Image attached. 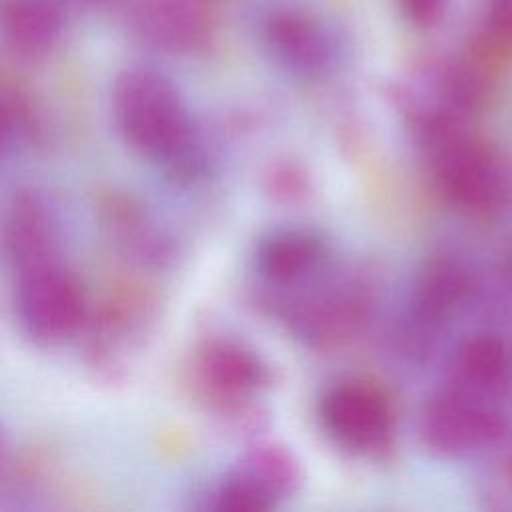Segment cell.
Returning a JSON list of instances; mask_svg holds the SVG:
<instances>
[{
  "label": "cell",
  "mask_w": 512,
  "mask_h": 512,
  "mask_svg": "<svg viewBox=\"0 0 512 512\" xmlns=\"http://www.w3.org/2000/svg\"><path fill=\"white\" fill-rule=\"evenodd\" d=\"M12 270L16 320L32 342L54 346L80 330L86 298L60 254L36 258Z\"/></svg>",
  "instance_id": "3957f363"
},
{
  "label": "cell",
  "mask_w": 512,
  "mask_h": 512,
  "mask_svg": "<svg viewBox=\"0 0 512 512\" xmlns=\"http://www.w3.org/2000/svg\"><path fill=\"white\" fill-rule=\"evenodd\" d=\"M66 28L64 0H4L2 36L6 48L24 62L50 56Z\"/></svg>",
  "instance_id": "7c38bea8"
},
{
  "label": "cell",
  "mask_w": 512,
  "mask_h": 512,
  "mask_svg": "<svg viewBox=\"0 0 512 512\" xmlns=\"http://www.w3.org/2000/svg\"><path fill=\"white\" fill-rule=\"evenodd\" d=\"M504 430V420L482 394L452 384L436 392L420 412L424 444L446 456L464 454L492 444Z\"/></svg>",
  "instance_id": "52a82bcc"
},
{
  "label": "cell",
  "mask_w": 512,
  "mask_h": 512,
  "mask_svg": "<svg viewBox=\"0 0 512 512\" xmlns=\"http://www.w3.org/2000/svg\"><path fill=\"white\" fill-rule=\"evenodd\" d=\"M260 40L270 60L298 80L326 78L342 56L334 26L300 4L268 8L260 20Z\"/></svg>",
  "instance_id": "5b68a950"
},
{
  "label": "cell",
  "mask_w": 512,
  "mask_h": 512,
  "mask_svg": "<svg viewBox=\"0 0 512 512\" xmlns=\"http://www.w3.org/2000/svg\"><path fill=\"white\" fill-rule=\"evenodd\" d=\"M300 482L294 456L280 446L260 444L238 458L216 482L198 494L194 508L214 512L270 510L286 500Z\"/></svg>",
  "instance_id": "8992f818"
},
{
  "label": "cell",
  "mask_w": 512,
  "mask_h": 512,
  "mask_svg": "<svg viewBox=\"0 0 512 512\" xmlns=\"http://www.w3.org/2000/svg\"><path fill=\"white\" fill-rule=\"evenodd\" d=\"M330 244L322 232L308 226L274 228L258 238L252 270L268 288H304L326 270Z\"/></svg>",
  "instance_id": "ba28073f"
},
{
  "label": "cell",
  "mask_w": 512,
  "mask_h": 512,
  "mask_svg": "<svg viewBox=\"0 0 512 512\" xmlns=\"http://www.w3.org/2000/svg\"><path fill=\"white\" fill-rule=\"evenodd\" d=\"M486 30L498 44H512V0H488Z\"/></svg>",
  "instance_id": "2e32d148"
},
{
  "label": "cell",
  "mask_w": 512,
  "mask_h": 512,
  "mask_svg": "<svg viewBox=\"0 0 512 512\" xmlns=\"http://www.w3.org/2000/svg\"><path fill=\"white\" fill-rule=\"evenodd\" d=\"M446 4L448 0H400L404 18L418 28L434 26L442 18Z\"/></svg>",
  "instance_id": "e0dca14e"
},
{
  "label": "cell",
  "mask_w": 512,
  "mask_h": 512,
  "mask_svg": "<svg viewBox=\"0 0 512 512\" xmlns=\"http://www.w3.org/2000/svg\"><path fill=\"white\" fill-rule=\"evenodd\" d=\"M460 122V118L440 114L420 118L436 182L442 194L460 208L494 210L504 200V170L484 144L460 128Z\"/></svg>",
  "instance_id": "7a4b0ae2"
},
{
  "label": "cell",
  "mask_w": 512,
  "mask_h": 512,
  "mask_svg": "<svg viewBox=\"0 0 512 512\" xmlns=\"http://www.w3.org/2000/svg\"><path fill=\"white\" fill-rule=\"evenodd\" d=\"M76 6L86 8V10H106L112 8L116 4H120L122 0H72Z\"/></svg>",
  "instance_id": "ac0fdd59"
},
{
  "label": "cell",
  "mask_w": 512,
  "mask_h": 512,
  "mask_svg": "<svg viewBox=\"0 0 512 512\" xmlns=\"http://www.w3.org/2000/svg\"><path fill=\"white\" fill-rule=\"evenodd\" d=\"M472 290L470 270L454 256L430 258L414 278L406 320L418 334L438 330L466 302Z\"/></svg>",
  "instance_id": "8fae6325"
},
{
  "label": "cell",
  "mask_w": 512,
  "mask_h": 512,
  "mask_svg": "<svg viewBox=\"0 0 512 512\" xmlns=\"http://www.w3.org/2000/svg\"><path fill=\"white\" fill-rule=\"evenodd\" d=\"M324 436L350 456L370 458L394 438V408L382 388L368 380L346 378L324 388L318 400Z\"/></svg>",
  "instance_id": "277c9868"
},
{
  "label": "cell",
  "mask_w": 512,
  "mask_h": 512,
  "mask_svg": "<svg viewBox=\"0 0 512 512\" xmlns=\"http://www.w3.org/2000/svg\"><path fill=\"white\" fill-rule=\"evenodd\" d=\"M4 254L12 268L58 254L56 216L48 200L32 190H18L4 216Z\"/></svg>",
  "instance_id": "4fadbf2b"
},
{
  "label": "cell",
  "mask_w": 512,
  "mask_h": 512,
  "mask_svg": "<svg viewBox=\"0 0 512 512\" xmlns=\"http://www.w3.org/2000/svg\"><path fill=\"white\" fill-rule=\"evenodd\" d=\"M454 384L488 396L496 392L510 370L506 346L492 334H476L460 344L454 354Z\"/></svg>",
  "instance_id": "5bb4252c"
},
{
  "label": "cell",
  "mask_w": 512,
  "mask_h": 512,
  "mask_svg": "<svg viewBox=\"0 0 512 512\" xmlns=\"http://www.w3.org/2000/svg\"><path fill=\"white\" fill-rule=\"evenodd\" d=\"M128 24L140 42L166 54H194L212 34L206 0H132Z\"/></svg>",
  "instance_id": "9c48e42d"
},
{
  "label": "cell",
  "mask_w": 512,
  "mask_h": 512,
  "mask_svg": "<svg viewBox=\"0 0 512 512\" xmlns=\"http://www.w3.org/2000/svg\"><path fill=\"white\" fill-rule=\"evenodd\" d=\"M194 368L196 380L208 398L228 408L258 398L270 382L262 356L232 338L208 340L198 350Z\"/></svg>",
  "instance_id": "30bf717a"
},
{
  "label": "cell",
  "mask_w": 512,
  "mask_h": 512,
  "mask_svg": "<svg viewBox=\"0 0 512 512\" xmlns=\"http://www.w3.org/2000/svg\"><path fill=\"white\" fill-rule=\"evenodd\" d=\"M112 118L122 140L172 180L190 182L204 172L198 126L162 72L148 66L122 70L112 86Z\"/></svg>",
  "instance_id": "6da1fadb"
},
{
  "label": "cell",
  "mask_w": 512,
  "mask_h": 512,
  "mask_svg": "<svg viewBox=\"0 0 512 512\" xmlns=\"http://www.w3.org/2000/svg\"><path fill=\"white\" fill-rule=\"evenodd\" d=\"M2 144L4 154L18 152L32 138L36 120L28 100L20 92L4 90L2 94Z\"/></svg>",
  "instance_id": "9a60e30c"
}]
</instances>
